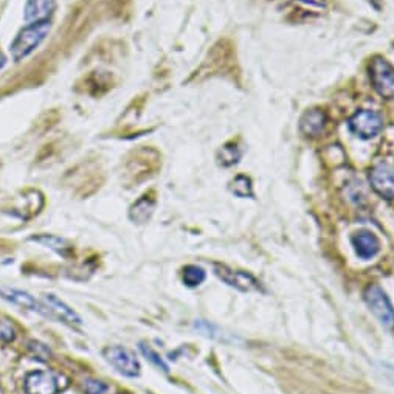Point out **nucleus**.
<instances>
[{
	"label": "nucleus",
	"instance_id": "nucleus-15",
	"mask_svg": "<svg viewBox=\"0 0 394 394\" xmlns=\"http://www.w3.org/2000/svg\"><path fill=\"white\" fill-rule=\"evenodd\" d=\"M31 241L38 242V244H42V245H45V247L52 249V250H56L58 253H62V255H66V251L68 250L67 241H64V239H61V238L52 236V235L34 236V238H31Z\"/></svg>",
	"mask_w": 394,
	"mask_h": 394
},
{
	"label": "nucleus",
	"instance_id": "nucleus-11",
	"mask_svg": "<svg viewBox=\"0 0 394 394\" xmlns=\"http://www.w3.org/2000/svg\"><path fill=\"white\" fill-rule=\"evenodd\" d=\"M54 10V0H27L25 20L28 24L45 22Z\"/></svg>",
	"mask_w": 394,
	"mask_h": 394
},
{
	"label": "nucleus",
	"instance_id": "nucleus-20",
	"mask_svg": "<svg viewBox=\"0 0 394 394\" xmlns=\"http://www.w3.org/2000/svg\"><path fill=\"white\" fill-rule=\"evenodd\" d=\"M84 391H86L87 394H104L105 391H108V386L100 381L87 379V381L84 382Z\"/></svg>",
	"mask_w": 394,
	"mask_h": 394
},
{
	"label": "nucleus",
	"instance_id": "nucleus-13",
	"mask_svg": "<svg viewBox=\"0 0 394 394\" xmlns=\"http://www.w3.org/2000/svg\"><path fill=\"white\" fill-rule=\"evenodd\" d=\"M44 300L48 311L53 312L58 319L64 320L67 323H72V325H81V319L78 316V314H76L73 309H70L66 302H62L59 298H56L54 295H45Z\"/></svg>",
	"mask_w": 394,
	"mask_h": 394
},
{
	"label": "nucleus",
	"instance_id": "nucleus-6",
	"mask_svg": "<svg viewBox=\"0 0 394 394\" xmlns=\"http://www.w3.org/2000/svg\"><path fill=\"white\" fill-rule=\"evenodd\" d=\"M214 273L219 277L225 284H228L235 289L241 292H251V291H259L261 286H259L258 279L250 275L247 272L242 270H231L227 265L216 264L214 265Z\"/></svg>",
	"mask_w": 394,
	"mask_h": 394
},
{
	"label": "nucleus",
	"instance_id": "nucleus-3",
	"mask_svg": "<svg viewBox=\"0 0 394 394\" xmlns=\"http://www.w3.org/2000/svg\"><path fill=\"white\" fill-rule=\"evenodd\" d=\"M365 302H367L370 311L377 316V320L382 323L385 328H394V309L386 297L385 292L377 284H370L363 293Z\"/></svg>",
	"mask_w": 394,
	"mask_h": 394
},
{
	"label": "nucleus",
	"instance_id": "nucleus-14",
	"mask_svg": "<svg viewBox=\"0 0 394 394\" xmlns=\"http://www.w3.org/2000/svg\"><path fill=\"white\" fill-rule=\"evenodd\" d=\"M154 208H156V202H154L151 197L143 196L142 199H138L129 210V217L131 221L136 224H145L151 219V216L154 213Z\"/></svg>",
	"mask_w": 394,
	"mask_h": 394
},
{
	"label": "nucleus",
	"instance_id": "nucleus-16",
	"mask_svg": "<svg viewBox=\"0 0 394 394\" xmlns=\"http://www.w3.org/2000/svg\"><path fill=\"white\" fill-rule=\"evenodd\" d=\"M241 159V151L235 143H227L217 154V160L222 166H231L235 165Z\"/></svg>",
	"mask_w": 394,
	"mask_h": 394
},
{
	"label": "nucleus",
	"instance_id": "nucleus-18",
	"mask_svg": "<svg viewBox=\"0 0 394 394\" xmlns=\"http://www.w3.org/2000/svg\"><path fill=\"white\" fill-rule=\"evenodd\" d=\"M182 278H184V283L188 287H196L203 283V279H205V272L197 265H187Z\"/></svg>",
	"mask_w": 394,
	"mask_h": 394
},
{
	"label": "nucleus",
	"instance_id": "nucleus-2",
	"mask_svg": "<svg viewBox=\"0 0 394 394\" xmlns=\"http://www.w3.org/2000/svg\"><path fill=\"white\" fill-rule=\"evenodd\" d=\"M370 78L376 92L385 100H394V67L384 58H374L370 64Z\"/></svg>",
	"mask_w": 394,
	"mask_h": 394
},
{
	"label": "nucleus",
	"instance_id": "nucleus-5",
	"mask_svg": "<svg viewBox=\"0 0 394 394\" xmlns=\"http://www.w3.org/2000/svg\"><path fill=\"white\" fill-rule=\"evenodd\" d=\"M370 184L384 199H394V163L388 160L379 161L370 170Z\"/></svg>",
	"mask_w": 394,
	"mask_h": 394
},
{
	"label": "nucleus",
	"instance_id": "nucleus-7",
	"mask_svg": "<svg viewBox=\"0 0 394 394\" xmlns=\"http://www.w3.org/2000/svg\"><path fill=\"white\" fill-rule=\"evenodd\" d=\"M104 357L108 358L110 365L122 372V374L128 377H136L140 372V363L137 357L129 349L122 346H110L104 351Z\"/></svg>",
	"mask_w": 394,
	"mask_h": 394
},
{
	"label": "nucleus",
	"instance_id": "nucleus-17",
	"mask_svg": "<svg viewBox=\"0 0 394 394\" xmlns=\"http://www.w3.org/2000/svg\"><path fill=\"white\" fill-rule=\"evenodd\" d=\"M231 193L238 197H253V187L251 180L247 175H238L230 184Z\"/></svg>",
	"mask_w": 394,
	"mask_h": 394
},
{
	"label": "nucleus",
	"instance_id": "nucleus-9",
	"mask_svg": "<svg viewBox=\"0 0 394 394\" xmlns=\"http://www.w3.org/2000/svg\"><path fill=\"white\" fill-rule=\"evenodd\" d=\"M0 297L3 300L13 302V305L20 306L24 309H30V311L39 312V314H47L44 311V306L39 305L36 301V298L31 297L30 293L20 289H14V287H6V286H0Z\"/></svg>",
	"mask_w": 394,
	"mask_h": 394
},
{
	"label": "nucleus",
	"instance_id": "nucleus-22",
	"mask_svg": "<svg viewBox=\"0 0 394 394\" xmlns=\"http://www.w3.org/2000/svg\"><path fill=\"white\" fill-rule=\"evenodd\" d=\"M30 349L33 351V354L39 357V360H47V357L50 356V351H48L44 344H41L38 342H30Z\"/></svg>",
	"mask_w": 394,
	"mask_h": 394
},
{
	"label": "nucleus",
	"instance_id": "nucleus-23",
	"mask_svg": "<svg viewBox=\"0 0 394 394\" xmlns=\"http://www.w3.org/2000/svg\"><path fill=\"white\" fill-rule=\"evenodd\" d=\"M300 2L311 6H316V8H323V6H325V0H300Z\"/></svg>",
	"mask_w": 394,
	"mask_h": 394
},
{
	"label": "nucleus",
	"instance_id": "nucleus-8",
	"mask_svg": "<svg viewBox=\"0 0 394 394\" xmlns=\"http://www.w3.org/2000/svg\"><path fill=\"white\" fill-rule=\"evenodd\" d=\"M24 388L27 394H56L58 382L50 371H31L25 377Z\"/></svg>",
	"mask_w": 394,
	"mask_h": 394
},
{
	"label": "nucleus",
	"instance_id": "nucleus-19",
	"mask_svg": "<svg viewBox=\"0 0 394 394\" xmlns=\"http://www.w3.org/2000/svg\"><path fill=\"white\" fill-rule=\"evenodd\" d=\"M140 351H142L143 356L147 358V360L156 365L157 368L163 370L165 372L170 371V368H168V365L163 362V358H161L160 354H157L156 351H154L151 346H147V344H145V343H140Z\"/></svg>",
	"mask_w": 394,
	"mask_h": 394
},
{
	"label": "nucleus",
	"instance_id": "nucleus-4",
	"mask_svg": "<svg viewBox=\"0 0 394 394\" xmlns=\"http://www.w3.org/2000/svg\"><path fill=\"white\" fill-rule=\"evenodd\" d=\"M349 129L358 138L370 140L377 137L384 128V119L376 110L362 109L349 118Z\"/></svg>",
	"mask_w": 394,
	"mask_h": 394
},
{
	"label": "nucleus",
	"instance_id": "nucleus-1",
	"mask_svg": "<svg viewBox=\"0 0 394 394\" xmlns=\"http://www.w3.org/2000/svg\"><path fill=\"white\" fill-rule=\"evenodd\" d=\"M50 31V20L38 24H30L19 31L16 39L11 44V56L14 61H20L27 58L28 54L33 53L42 44V41L47 38Z\"/></svg>",
	"mask_w": 394,
	"mask_h": 394
},
{
	"label": "nucleus",
	"instance_id": "nucleus-25",
	"mask_svg": "<svg viewBox=\"0 0 394 394\" xmlns=\"http://www.w3.org/2000/svg\"><path fill=\"white\" fill-rule=\"evenodd\" d=\"M5 66V58L2 54H0V68H2Z\"/></svg>",
	"mask_w": 394,
	"mask_h": 394
},
{
	"label": "nucleus",
	"instance_id": "nucleus-12",
	"mask_svg": "<svg viewBox=\"0 0 394 394\" xmlns=\"http://www.w3.org/2000/svg\"><path fill=\"white\" fill-rule=\"evenodd\" d=\"M325 123H326L325 112L320 109H312L301 117L300 129L302 133H306V136L315 137L323 131V128H325Z\"/></svg>",
	"mask_w": 394,
	"mask_h": 394
},
{
	"label": "nucleus",
	"instance_id": "nucleus-24",
	"mask_svg": "<svg viewBox=\"0 0 394 394\" xmlns=\"http://www.w3.org/2000/svg\"><path fill=\"white\" fill-rule=\"evenodd\" d=\"M367 2L372 6V8H376L377 11L382 10V0H367Z\"/></svg>",
	"mask_w": 394,
	"mask_h": 394
},
{
	"label": "nucleus",
	"instance_id": "nucleus-21",
	"mask_svg": "<svg viewBox=\"0 0 394 394\" xmlns=\"http://www.w3.org/2000/svg\"><path fill=\"white\" fill-rule=\"evenodd\" d=\"M0 339L5 342H13L14 340V329L10 321H0Z\"/></svg>",
	"mask_w": 394,
	"mask_h": 394
},
{
	"label": "nucleus",
	"instance_id": "nucleus-10",
	"mask_svg": "<svg viewBox=\"0 0 394 394\" xmlns=\"http://www.w3.org/2000/svg\"><path fill=\"white\" fill-rule=\"evenodd\" d=\"M351 241H353L357 256L362 259L374 258L379 253V250H381L379 239L372 233H370V231H358V233L353 236Z\"/></svg>",
	"mask_w": 394,
	"mask_h": 394
}]
</instances>
